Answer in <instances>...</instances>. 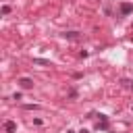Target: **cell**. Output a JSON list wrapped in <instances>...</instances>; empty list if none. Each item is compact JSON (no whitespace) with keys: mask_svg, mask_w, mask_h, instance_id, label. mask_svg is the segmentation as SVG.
<instances>
[{"mask_svg":"<svg viewBox=\"0 0 133 133\" xmlns=\"http://www.w3.org/2000/svg\"><path fill=\"white\" fill-rule=\"evenodd\" d=\"M17 83H19V87H23V89H31V87H33V79H29V77H21V79H17Z\"/></svg>","mask_w":133,"mask_h":133,"instance_id":"1","label":"cell"},{"mask_svg":"<svg viewBox=\"0 0 133 133\" xmlns=\"http://www.w3.org/2000/svg\"><path fill=\"white\" fill-rule=\"evenodd\" d=\"M62 37L64 39H71V42H77V39H81V33L79 31H64Z\"/></svg>","mask_w":133,"mask_h":133,"instance_id":"2","label":"cell"},{"mask_svg":"<svg viewBox=\"0 0 133 133\" xmlns=\"http://www.w3.org/2000/svg\"><path fill=\"white\" fill-rule=\"evenodd\" d=\"M133 12V4L131 2H123L121 4V15H131Z\"/></svg>","mask_w":133,"mask_h":133,"instance_id":"3","label":"cell"},{"mask_svg":"<svg viewBox=\"0 0 133 133\" xmlns=\"http://www.w3.org/2000/svg\"><path fill=\"white\" fill-rule=\"evenodd\" d=\"M4 131H6V133H15V131H17V123H15V121H6V123H4Z\"/></svg>","mask_w":133,"mask_h":133,"instance_id":"4","label":"cell"},{"mask_svg":"<svg viewBox=\"0 0 133 133\" xmlns=\"http://www.w3.org/2000/svg\"><path fill=\"white\" fill-rule=\"evenodd\" d=\"M33 64H39V66H52V62L46 60V58H33Z\"/></svg>","mask_w":133,"mask_h":133,"instance_id":"5","label":"cell"},{"mask_svg":"<svg viewBox=\"0 0 133 133\" xmlns=\"http://www.w3.org/2000/svg\"><path fill=\"white\" fill-rule=\"evenodd\" d=\"M23 108H25V110H37L39 106H37V104H25Z\"/></svg>","mask_w":133,"mask_h":133,"instance_id":"6","label":"cell"},{"mask_svg":"<svg viewBox=\"0 0 133 133\" xmlns=\"http://www.w3.org/2000/svg\"><path fill=\"white\" fill-rule=\"evenodd\" d=\"M8 12H10V6L4 4V6H2V15H8Z\"/></svg>","mask_w":133,"mask_h":133,"instance_id":"7","label":"cell"},{"mask_svg":"<svg viewBox=\"0 0 133 133\" xmlns=\"http://www.w3.org/2000/svg\"><path fill=\"white\" fill-rule=\"evenodd\" d=\"M79 133H89V131H87V129H81V131H79Z\"/></svg>","mask_w":133,"mask_h":133,"instance_id":"8","label":"cell"},{"mask_svg":"<svg viewBox=\"0 0 133 133\" xmlns=\"http://www.w3.org/2000/svg\"><path fill=\"white\" fill-rule=\"evenodd\" d=\"M66 133H75V131H73V129H69V131H66Z\"/></svg>","mask_w":133,"mask_h":133,"instance_id":"9","label":"cell"},{"mask_svg":"<svg viewBox=\"0 0 133 133\" xmlns=\"http://www.w3.org/2000/svg\"><path fill=\"white\" fill-rule=\"evenodd\" d=\"M131 89H133V83H131Z\"/></svg>","mask_w":133,"mask_h":133,"instance_id":"10","label":"cell"},{"mask_svg":"<svg viewBox=\"0 0 133 133\" xmlns=\"http://www.w3.org/2000/svg\"><path fill=\"white\" fill-rule=\"evenodd\" d=\"M131 42H133V35H131Z\"/></svg>","mask_w":133,"mask_h":133,"instance_id":"11","label":"cell"}]
</instances>
